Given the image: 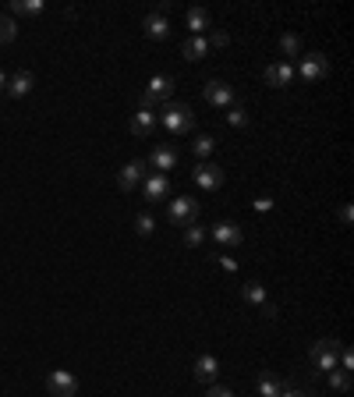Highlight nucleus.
<instances>
[{"label": "nucleus", "mask_w": 354, "mask_h": 397, "mask_svg": "<svg viewBox=\"0 0 354 397\" xmlns=\"http://www.w3.org/2000/svg\"><path fill=\"white\" fill-rule=\"evenodd\" d=\"M291 78H294V68H291L287 61H273V64L266 68V82H269L273 89H287Z\"/></svg>", "instance_id": "nucleus-15"}, {"label": "nucleus", "mask_w": 354, "mask_h": 397, "mask_svg": "<svg viewBox=\"0 0 354 397\" xmlns=\"http://www.w3.org/2000/svg\"><path fill=\"white\" fill-rule=\"evenodd\" d=\"M209 234L216 238V245H227V249H238V245L245 242L241 227L234 224V220H220V224H213V231H209Z\"/></svg>", "instance_id": "nucleus-11"}, {"label": "nucleus", "mask_w": 354, "mask_h": 397, "mask_svg": "<svg viewBox=\"0 0 354 397\" xmlns=\"http://www.w3.org/2000/svg\"><path fill=\"white\" fill-rule=\"evenodd\" d=\"M181 54H184L188 61H202V57L209 54V43H206L202 36H188V39H184V47H181Z\"/></svg>", "instance_id": "nucleus-19"}, {"label": "nucleus", "mask_w": 354, "mask_h": 397, "mask_svg": "<svg viewBox=\"0 0 354 397\" xmlns=\"http://www.w3.org/2000/svg\"><path fill=\"white\" fill-rule=\"evenodd\" d=\"M191 376L199 380V383H216V376H220V362L213 359V355H199V359L191 362Z\"/></svg>", "instance_id": "nucleus-13"}, {"label": "nucleus", "mask_w": 354, "mask_h": 397, "mask_svg": "<svg viewBox=\"0 0 354 397\" xmlns=\"http://www.w3.org/2000/svg\"><path fill=\"white\" fill-rule=\"evenodd\" d=\"M4 89H8V75H4V71H0V93H4Z\"/></svg>", "instance_id": "nucleus-37"}, {"label": "nucleus", "mask_w": 354, "mask_h": 397, "mask_svg": "<svg viewBox=\"0 0 354 397\" xmlns=\"http://www.w3.org/2000/svg\"><path fill=\"white\" fill-rule=\"evenodd\" d=\"M280 54H284V57H301V54H305V50H301V39H298L294 32L280 36Z\"/></svg>", "instance_id": "nucleus-25"}, {"label": "nucleus", "mask_w": 354, "mask_h": 397, "mask_svg": "<svg viewBox=\"0 0 354 397\" xmlns=\"http://www.w3.org/2000/svg\"><path fill=\"white\" fill-rule=\"evenodd\" d=\"M170 93H174V78H170V75H152L149 86H145V93L138 96V107L160 110L163 103H170Z\"/></svg>", "instance_id": "nucleus-2"}, {"label": "nucleus", "mask_w": 354, "mask_h": 397, "mask_svg": "<svg viewBox=\"0 0 354 397\" xmlns=\"http://www.w3.org/2000/svg\"><path fill=\"white\" fill-rule=\"evenodd\" d=\"M32 86H35L32 71H18L15 78H8V89H4V93H11L15 100H22V96H29V93H32Z\"/></svg>", "instance_id": "nucleus-17"}, {"label": "nucleus", "mask_w": 354, "mask_h": 397, "mask_svg": "<svg viewBox=\"0 0 354 397\" xmlns=\"http://www.w3.org/2000/svg\"><path fill=\"white\" fill-rule=\"evenodd\" d=\"M43 0H11V15H22V18H35L43 15Z\"/></svg>", "instance_id": "nucleus-20"}, {"label": "nucleus", "mask_w": 354, "mask_h": 397, "mask_svg": "<svg viewBox=\"0 0 354 397\" xmlns=\"http://www.w3.org/2000/svg\"><path fill=\"white\" fill-rule=\"evenodd\" d=\"M170 195V181H167V174H145L142 178V198L149 206H156V203H163V198Z\"/></svg>", "instance_id": "nucleus-6"}, {"label": "nucleus", "mask_w": 354, "mask_h": 397, "mask_svg": "<svg viewBox=\"0 0 354 397\" xmlns=\"http://www.w3.org/2000/svg\"><path fill=\"white\" fill-rule=\"evenodd\" d=\"M152 231H156V220H152L149 213H138V217H135V234H142V238H149Z\"/></svg>", "instance_id": "nucleus-30"}, {"label": "nucleus", "mask_w": 354, "mask_h": 397, "mask_svg": "<svg viewBox=\"0 0 354 397\" xmlns=\"http://www.w3.org/2000/svg\"><path fill=\"white\" fill-rule=\"evenodd\" d=\"M152 132H156V110L138 107V110L131 114V135H135V139H149Z\"/></svg>", "instance_id": "nucleus-14"}, {"label": "nucleus", "mask_w": 354, "mask_h": 397, "mask_svg": "<svg viewBox=\"0 0 354 397\" xmlns=\"http://www.w3.org/2000/svg\"><path fill=\"white\" fill-rule=\"evenodd\" d=\"M330 387H333L337 394H347V390H351V373H347V369H333V373H330Z\"/></svg>", "instance_id": "nucleus-26"}, {"label": "nucleus", "mask_w": 354, "mask_h": 397, "mask_svg": "<svg viewBox=\"0 0 354 397\" xmlns=\"http://www.w3.org/2000/svg\"><path fill=\"white\" fill-rule=\"evenodd\" d=\"M340 348H344V341H337V337H323L316 348H312V373H333L337 369V362H340Z\"/></svg>", "instance_id": "nucleus-3"}, {"label": "nucleus", "mask_w": 354, "mask_h": 397, "mask_svg": "<svg viewBox=\"0 0 354 397\" xmlns=\"http://www.w3.org/2000/svg\"><path fill=\"white\" fill-rule=\"evenodd\" d=\"M213 149H216V139H213V135H199V139L191 142V153L199 156V160H209Z\"/></svg>", "instance_id": "nucleus-23"}, {"label": "nucleus", "mask_w": 354, "mask_h": 397, "mask_svg": "<svg viewBox=\"0 0 354 397\" xmlns=\"http://www.w3.org/2000/svg\"><path fill=\"white\" fill-rule=\"evenodd\" d=\"M167 220H170L174 227H188V224H195V220H199V203H195L191 195H188V198H170Z\"/></svg>", "instance_id": "nucleus-4"}, {"label": "nucleus", "mask_w": 354, "mask_h": 397, "mask_svg": "<svg viewBox=\"0 0 354 397\" xmlns=\"http://www.w3.org/2000/svg\"><path fill=\"white\" fill-rule=\"evenodd\" d=\"M227 121H230L234 128H248V110H245V107H238V103L227 107Z\"/></svg>", "instance_id": "nucleus-27"}, {"label": "nucleus", "mask_w": 354, "mask_h": 397, "mask_svg": "<svg viewBox=\"0 0 354 397\" xmlns=\"http://www.w3.org/2000/svg\"><path fill=\"white\" fill-rule=\"evenodd\" d=\"M280 390H284V383L273 376V373H262L259 376V397H280Z\"/></svg>", "instance_id": "nucleus-21"}, {"label": "nucleus", "mask_w": 354, "mask_h": 397, "mask_svg": "<svg viewBox=\"0 0 354 397\" xmlns=\"http://www.w3.org/2000/svg\"><path fill=\"white\" fill-rule=\"evenodd\" d=\"M209 43H213V47H220V50H223V47H227V43H230V36H227V32H220V29H216V32H213V39H209Z\"/></svg>", "instance_id": "nucleus-33"}, {"label": "nucleus", "mask_w": 354, "mask_h": 397, "mask_svg": "<svg viewBox=\"0 0 354 397\" xmlns=\"http://www.w3.org/2000/svg\"><path fill=\"white\" fill-rule=\"evenodd\" d=\"M206 397H234V394H230V387H220V383H213Z\"/></svg>", "instance_id": "nucleus-34"}, {"label": "nucleus", "mask_w": 354, "mask_h": 397, "mask_svg": "<svg viewBox=\"0 0 354 397\" xmlns=\"http://www.w3.org/2000/svg\"><path fill=\"white\" fill-rule=\"evenodd\" d=\"M156 174H163V171H174L177 167V149L174 146H156L152 153H149V160H145Z\"/></svg>", "instance_id": "nucleus-12"}, {"label": "nucleus", "mask_w": 354, "mask_h": 397, "mask_svg": "<svg viewBox=\"0 0 354 397\" xmlns=\"http://www.w3.org/2000/svg\"><path fill=\"white\" fill-rule=\"evenodd\" d=\"M337 369H354V355H351V348H340V362H337Z\"/></svg>", "instance_id": "nucleus-31"}, {"label": "nucleus", "mask_w": 354, "mask_h": 397, "mask_svg": "<svg viewBox=\"0 0 354 397\" xmlns=\"http://www.w3.org/2000/svg\"><path fill=\"white\" fill-rule=\"evenodd\" d=\"M280 397H312V390H308V387H301V383H298V376H294V380H287V383H284Z\"/></svg>", "instance_id": "nucleus-29"}, {"label": "nucleus", "mask_w": 354, "mask_h": 397, "mask_svg": "<svg viewBox=\"0 0 354 397\" xmlns=\"http://www.w3.org/2000/svg\"><path fill=\"white\" fill-rule=\"evenodd\" d=\"M202 96H206V103H209V107H220V110L234 107V89L223 82V78H209L206 89H202Z\"/></svg>", "instance_id": "nucleus-8"}, {"label": "nucleus", "mask_w": 354, "mask_h": 397, "mask_svg": "<svg viewBox=\"0 0 354 397\" xmlns=\"http://www.w3.org/2000/svg\"><path fill=\"white\" fill-rule=\"evenodd\" d=\"M142 29H145V36H149V39H156V43H163V39L170 36V22H167L163 15H156V11L142 22Z\"/></svg>", "instance_id": "nucleus-16"}, {"label": "nucleus", "mask_w": 354, "mask_h": 397, "mask_svg": "<svg viewBox=\"0 0 354 397\" xmlns=\"http://www.w3.org/2000/svg\"><path fill=\"white\" fill-rule=\"evenodd\" d=\"M156 125H163L167 135H188L195 128V114L188 103H163L160 110H156Z\"/></svg>", "instance_id": "nucleus-1"}, {"label": "nucleus", "mask_w": 354, "mask_h": 397, "mask_svg": "<svg viewBox=\"0 0 354 397\" xmlns=\"http://www.w3.org/2000/svg\"><path fill=\"white\" fill-rule=\"evenodd\" d=\"M145 171H149L145 160H131V164H124L121 171H117V188H121V192H135V188L142 185Z\"/></svg>", "instance_id": "nucleus-9"}, {"label": "nucleus", "mask_w": 354, "mask_h": 397, "mask_svg": "<svg viewBox=\"0 0 354 397\" xmlns=\"http://www.w3.org/2000/svg\"><path fill=\"white\" fill-rule=\"evenodd\" d=\"M255 210H262V213L273 210V198H269V195H259V198H255Z\"/></svg>", "instance_id": "nucleus-35"}, {"label": "nucleus", "mask_w": 354, "mask_h": 397, "mask_svg": "<svg viewBox=\"0 0 354 397\" xmlns=\"http://www.w3.org/2000/svg\"><path fill=\"white\" fill-rule=\"evenodd\" d=\"M191 178H195V185H199L202 192H216L223 185V171L213 160H199V164H195V171H191Z\"/></svg>", "instance_id": "nucleus-5"}, {"label": "nucleus", "mask_w": 354, "mask_h": 397, "mask_svg": "<svg viewBox=\"0 0 354 397\" xmlns=\"http://www.w3.org/2000/svg\"><path fill=\"white\" fill-rule=\"evenodd\" d=\"M298 71H301L305 82H323V78L330 75V61H326L323 54H301Z\"/></svg>", "instance_id": "nucleus-7"}, {"label": "nucleus", "mask_w": 354, "mask_h": 397, "mask_svg": "<svg viewBox=\"0 0 354 397\" xmlns=\"http://www.w3.org/2000/svg\"><path fill=\"white\" fill-rule=\"evenodd\" d=\"M241 298H245L248 305H262V302H266V288H262L259 281H248V284L241 288Z\"/></svg>", "instance_id": "nucleus-24"}, {"label": "nucleus", "mask_w": 354, "mask_h": 397, "mask_svg": "<svg viewBox=\"0 0 354 397\" xmlns=\"http://www.w3.org/2000/svg\"><path fill=\"white\" fill-rule=\"evenodd\" d=\"M188 29H191V36H202L206 29H213V15L206 8H191L188 11Z\"/></svg>", "instance_id": "nucleus-18"}, {"label": "nucleus", "mask_w": 354, "mask_h": 397, "mask_svg": "<svg viewBox=\"0 0 354 397\" xmlns=\"http://www.w3.org/2000/svg\"><path fill=\"white\" fill-rule=\"evenodd\" d=\"M216 263H220L223 270H230V273H234V270H238V263H234L230 256H216Z\"/></svg>", "instance_id": "nucleus-36"}, {"label": "nucleus", "mask_w": 354, "mask_h": 397, "mask_svg": "<svg viewBox=\"0 0 354 397\" xmlns=\"http://www.w3.org/2000/svg\"><path fill=\"white\" fill-rule=\"evenodd\" d=\"M181 231H184V245H188V249H199V245L206 242V227H202L199 220L188 224V227H181Z\"/></svg>", "instance_id": "nucleus-22"}, {"label": "nucleus", "mask_w": 354, "mask_h": 397, "mask_svg": "<svg viewBox=\"0 0 354 397\" xmlns=\"http://www.w3.org/2000/svg\"><path fill=\"white\" fill-rule=\"evenodd\" d=\"M259 309H262V316H266V320H277V316H280V309L273 305V302H262Z\"/></svg>", "instance_id": "nucleus-32"}, {"label": "nucleus", "mask_w": 354, "mask_h": 397, "mask_svg": "<svg viewBox=\"0 0 354 397\" xmlns=\"http://www.w3.org/2000/svg\"><path fill=\"white\" fill-rule=\"evenodd\" d=\"M15 36H18L15 18H0V47H4V43H15Z\"/></svg>", "instance_id": "nucleus-28"}, {"label": "nucleus", "mask_w": 354, "mask_h": 397, "mask_svg": "<svg viewBox=\"0 0 354 397\" xmlns=\"http://www.w3.org/2000/svg\"><path fill=\"white\" fill-rule=\"evenodd\" d=\"M47 390H50V397H74L78 394V380L67 369H54L47 376Z\"/></svg>", "instance_id": "nucleus-10"}]
</instances>
